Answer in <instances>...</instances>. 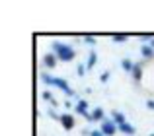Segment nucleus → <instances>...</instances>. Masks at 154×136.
<instances>
[{"mask_svg": "<svg viewBox=\"0 0 154 136\" xmlns=\"http://www.w3.org/2000/svg\"><path fill=\"white\" fill-rule=\"evenodd\" d=\"M119 130H121V132H125V134H129V136H133V134L137 132V129L133 125H129V123H123V125L119 126Z\"/></svg>", "mask_w": 154, "mask_h": 136, "instance_id": "8", "label": "nucleus"}, {"mask_svg": "<svg viewBox=\"0 0 154 136\" xmlns=\"http://www.w3.org/2000/svg\"><path fill=\"white\" fill-rule=\"evenodd\" d=\"M76 72H78V76H84V74H86V64H78Z\"/></svg>", "mask_w": 154, "mask_h": 136, "instance_id": "16", "label": "nucleus"}, {"mask_svg": "<svg viewBox=\"0 0 154 136\" xmlns=\"http://www.w3.org/2000/svg\"><path fill=\"white\" fill-rule=\"evenodd\" d=\"M60 125L64 126V130H70L72 126H74V117H72L70 113H64V115H60Z\"/></svg>", "mask_w": 154, "mask_h": 136, "instance_id": "4", "label": "nucleus"}, {"mask_svg": "<svg viewBox=\"0 0 154 136\" xmlns=\"http://www.w3.org/2000/svg\"><path fill=\"white\" fill-rule=\"evenodd\" d=\"M43 64L47 68H55L57 66V55L55 53H47L45 57H43Z\"/></svg>", "mask_w": 154, "mask_h": 136, "instance_id": "5", "label": "nucleus"}, {"mask_svg": "<svg viewBox=\"0 0 154 136\" xmlns=\"http://www.w3.org/2000/svg\"><path fill=\"white\" fill-rule=\"evenodd\" d=\"M41 80L45 84H49V86H55V87H59V90H63L66 95H70V97H76V93L68 87V84H66V80H63V78H55V76H49L47 72H43L41 74Z\"/></svg>", "mask_w": 154, "mask_h": 136, "instance_id": "2", "label": "nucleus"}, {"mask_svg": "<svg viewBox=\"0 0 154 136\" xmlns=\"http://www.w3.org/2000/svg\"><path fill=\"white\" fill-rule=\"evenodd\" d=\"M117 129H119V126H117V125H115L113 121H109V119H105V121L102 123V129H100V130L103 132V136H113V134L117 132Z\"/></svg>", "mask_w": 154, "mask_h": 136, "instance_id": "3", "label": "nucleus"}, {"mask_svg": "<svg viewBox=\"0 0 154 136\" xmlns=\"http://www.w3.org/2000/svg\"><path fill=\"white\" fill-rule=\"evenodd\" d=\"M127 41V35H113V43H123Z\"/></svg>", "mask_w": 154, "mask_h": 136, "instance_id": "15", "label": "nucleus"}, {"mask_svg": "<svg viewBox=\"0 0 154 136\" xmlns=\"http://www.w3.org/2000/svg\"><path fill=\"white\" fill-rule=\"evenodd\" d=\"M76 113H80L82 117L88 115V101H86V99H80V101L76 103Z\"/></svg>", "mask_w": 154, "mask_h": 136, "instance_id": "6", "label": "nucleus"}, {"mask_svg": "<svg viewBox=\"0 0 154 136\" xmlns=\"http://www.w3.org/2000/svg\"><path fill=\"white\" fill-rule=\"evenodd\" d=\"M146 107H148V109H154V99H148V101H146Z\"/></svg>", "mask_w": 154, "mask_h": 136, "instance_id": "20", "label": "nucleus"}, {"mask_svg": "<svg viewBox=\"0 0 154 136\" xmlns=\"http://www.w3.org/2000/svg\"><path fill=\"white\" fill-rule=\"evenodd\" d=\"M92 121H105V119H103V109H102V107H96V109L94 111H92Z\"/></svg>", "mask_w": 154, "mask_h": 136, "instance_id": "9", "label": "nucleus"}, {"mask_svg": "<svg viewBox=\"0 0 154 136\" xmlns=\"http://www.w3.org/2000/svg\"><path fill=\"white\" fill-rule=\"evenodd\" d=\"M88 136H103V132H102V130H92Z\"/></svg>", "mask_w": 154, "mask_h": 136, "instance_id": "19", "label": "nucleus"}, {"mask_svg": "<svg viewBox=\"0 0 154 136\" xmlns=\"http://www.w3.org/2000/svg\"><path fill=\"white\" fill-rule=\"evenodd\" d=\"M148 136H154V134H148Z\"/></svg>", "mask_w": 154, "mask_h": 136, "instance_id": "21", "label": "nucleus"}, {"mask_svg": "<svg viewBox=\"0 0 154 136\" xmlns=\"http://www.w3.org/2000/svg\"><path fill=\"white\" fill-rule=\"evenodd\" d=\"M100 80H102V82L105 84V82H107V80H109V72H103V74L100 76Z\"/></svg>", "mask_w": 154, "mask_h": 136, "instance_id": "17", "label": "nucleus"}, {"mask_svg": "<svg viewBox=\"0 0 154 136\" xmlns=\"http://www.w3.org/2000/svg\"><path fill=\"white\" fill-rule=\"evenodd\" d=\"M53 51H55V55H57V58L59 61H63V62H70L72 58H74V49H72L70 45H64V43H60V41H55L53 43Z\"/></svg>", "mask_w": 154, "mask_h": 136, "instance_id": "1", "label": "nucleus"}, {"mask_svg": "<svg viewBox=\"0 0 154 136\" xmlns=\"http://www.w3.org/2000/svg\"><path fill=\"white\" fill-rule=\"evenodd\" d=\"M143 57L144 58H152L154 57V49L150 45H143Z\"/></svg>", "mask_w": 154, "mask_h": 136, "instance_id": "11", "label": "nucleus"}, {"mask_svg": "<svg viewBox=\"0 0 154 136\" xmlns=\"http://www.w3.org/2000/svg\"><path fill=\"white\" fill-rule=\"evenodd\" d=\"M43 99H45V101H51L53 105H57V99L53 97V95L49 93V91H43Z\"/></svg>", "mask_w": 154, "mask_h": 136, "instance_id": "14", "label": "nucleus"}, {"mask_svg": "<svg viewBox=\"0 0 154 136\" xmlns=\"http://www.w3.org/2000/svg\"><path fill=\"white\" fill-rule=\"evenodd\" d=\"M133 78H135V82H140V80H143V64L135 62V68H133Z\"/></svg>", "mask_w": 154, "mask_h": 136, "instance_id": "7", "label": "nucleus"}, {"mask_svg": "<svg viewBox=\"0 0 154 136\" xmlns=\"http://www.w3.org/2000/svg\"><path fill=\"white\" fill-rule=\"evenodd\" d=\"M84 41H86L88 45H96V39L94 37H84Z\"/></svg>", "mask_w": 154, "mask_h": 136, "instance_id": "18", "label": "nucleus"}, {"mask_svg": "<svg viewBox=\"0 0 154 136\" xmlns=\"http://www.w3.org/2000/svg\"><path fill=\"white\" fill-rule=\"evenodd\" d=\"M113 123H115L117 126H121L123 123H127V121H125V115L119 113V111H113Z\"/></svg>", "mask_w": 154, "mask_h": 136, "instance_id": "10", "label": "nucleus"}, {"mask_svg": "<svg viewBox=\"0 0 154 136\" xmlns=\"http://www.w3.org/2000/svg\"><path fill=\"white\" fill-rule=\"evenodd\" d=\"M96 61H98V57H96V51H90V58H88V64H86L88 70H90V68H94Z\"/></svg>", "mask_w": 154, "mask_h": 136, "instance_id": "13", "label": "nucleus"}, {"mask_svg": "<svg viewBox=\"0 0 154 136\" xmlns=\"http://www.w3.org/2000/svg\"><path fill=\"white\" fill-rule=\"evenodd\" d=\"M121 66H123V70L133 72V68H135V62H131L129 58H123V61H121Z\"/></svg>", "mask_w": 154, "mask_h": 136, "instance_id": "12", "label": "nucleus"}]
</instances>
